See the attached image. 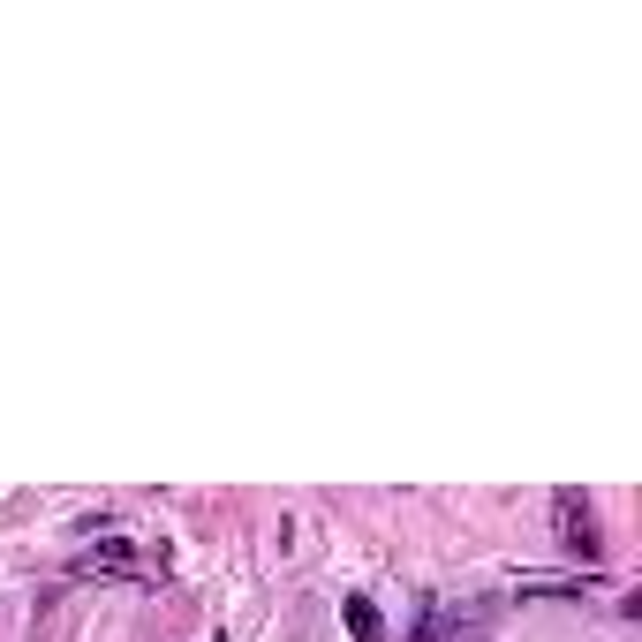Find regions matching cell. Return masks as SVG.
<instances>
[{
    "instance_id": "cell-1",
    "label": "cell",
    "mask_w": 642,
    "mask_h": 642,
    "mask_svg": "<svg viewBox=\"0 0 642 642\" xmlns=\"http://www.w3.org/2000/svg\"><path fill=\"white\" fill-rule=\"evenodd\" d=\"M552 529H559V552H575L582 567L605 559V529H597V514H590L582 491H559V499H552Z\"/></svg>"
},
{
    "instance_id": "cell-2",
    "label": "cell",
    "mask_w": 642,
    "mask_h": 642,
    "mask_svg": "<svg viewBox=\"0 0 642 642\" xmlns=\"http://www.w3.org/2000/svg\"><path fill=\"white\" fill-rule=\"evenodd\" d=\"M76 575H144V552H136L129 537H106L99 552L76 559Z\"/></svg>"
},
{
    "instance_id": "cell-3",
    "label": "cell",
    "mask_w": 642,
    "mask_h": 642,
    "mask_svg": "<svg viewBox=\"0 0 642 642\" xmlns=\"http://www.w3.org/2000/svg\"><path fill=\"white\" fill-rule=\"evenodd\" d=\"M348 635H355V642H378V635H386V620H378L371 597H348Z\"/></svg>"
}]
</instances>
